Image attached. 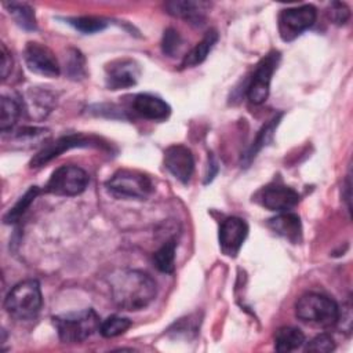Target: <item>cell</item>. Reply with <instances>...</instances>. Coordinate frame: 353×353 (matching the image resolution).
<instances>
[{
	"label": "cell",
	"instance_id": "6da1fadb",
	"mask_svg": "<svg viewBox=\"0 0 353 353\" xmlns=\"http://www.w3.org/2000/svg\"><path fill=\"white\" fill-rule=\"evenodd\" d=\"M109 288L114 305L131 312L149 306L157 294L154 280L148 273L135 269H121L112 273Z\"/></svg>",
	"mask_w": 353,
	"mask_h": 353
},
{
	"label": "cell",
	"instance_id": "7a4b0ae2",
	"mask_svg": "<svg viewBox=\"0 0 353 353\" xmlns=\"http://www.w3.org/2000/svg\"><path fill=\"white\" fill-rule=\"evenodd\" d=\"M43 305L40 284L29 279L14 285L4 299L6 312L17 320H33Z\"/></svg>",
	"mask_w": 353,
	"mask_h": 353
},
{
	"label": "cell",
	"instance_id": "3957f363",
	"mask_svg": "<svg viewBox=\"0 0 353 353\" xmlns=\"http://www.w3.org/2000/svg\"><path fill=\"white\" fill-rule=\"evenodd\" d=\"M52 323L62 342L79 343L99 331L101 319L94 309H84L62 316H54Z\"/></svg>",
	"mask_w": 353,
	"mask_h": 353
},
{
	"label": "cell",
	"instance_id": "277c9868",
	"mask_svg": "<svg viewBox=\"0 0 353 353\" xmlns=\"http://www.w3.org/2000/svg\"><path fill=\"white\" fill-rule=\"evenodd\" d=\"M295 313L296 317L303 323L321 328H330L336 324L339 307L336 302L327 295L307 292L298 299Z\"/></svg>",
	"mask_w": 353,
	"mask_h": 353
},
{
	"label": "cell",
	"instance_id": "5b68a950",
	"mask_svg": "<svg viewBox=\"0 0 353 353\" xmlns=\"http://www.w3.org/2000/svg\"><path fill=\"white\" fill-rule=\"evenodd\" d=\"M110 193L121 199L145 200L153 192L152 179L135 170H119L106 182Z\"/></svg>",
	"mask_w": 353,
	"mask_h": 353
},
{
	"label": "cell",
	"instance_id": "8992f818",
	"mask_svg": "<svg viewBox=\"0 0 353 353\" xmlns=\"http://www.w3.org/2000/svg\"><path fill=\"white\" fill-rule=\"evenodd\" d=\"M87 185L88 175L83 168L77 165H61L51 174L44 190L55 196L72 197L83 193Z\"/></svg>",
	"mask_w": 353,
	"mask_h": 353
},
{
	"label": "cell",
	"instance_id": "52a82bcc",
	"mask_svg": "<svg viewBox=\"0 0 353 353\" xmlns=\"http://www.w3.org/2000/svg\"><path fill=\"white\" fill-rule=\"evenodd\" d=\"M317 11L312 4L284 8L279 14V33L284 41H292L316 22Z\"/></svg>",
	"mask_w": 353,
	"mask_h": 353
},
{
	"label": "cell",
	"instance_id": "ba28073f",
	"mask_svg": "<svg viewBox=\"0 0 353 353\" xmlns=\"http://www.w3.org/2000/svg\"><path fill=\"white\" fill-rule=\"evenodd\" d=\"M280 62V52L270 51L256 65L251 81L247 87V97L254 105H261L268 99L272 76Z\"/></svg>",
	"mask_w": 353,
	"mask_h": 353
},
{
	"label": "cell",
	"instance_id": "9c48e42d",
	"mask_svg": "<svg viewBox=\"0 0 353 353\" xmlns=\"http://www.w3.org/2000/svg\"><path fill=\"white\" fill-rule=\"evenodd\" d=\"M88 146H95L99 148L102 146L101 139L97 137H87L83 134H69L65 137L58 138L57 141L46 145L32 160H30V167L32 168H39L51 161L52 159L58 157L61 153L65 150H69L72 148H88Z\"/></svg>",
	"mask_w": 353,
	"mask_h": 353
},
{
	"label": "cell",
	"instance_id": "30bf717a",
	"mask_svg": "<svg viewBox=\"0 0 353 353\" xmlns=\"http://www.w3.org/2000/svg\"><path fill=\"white\" fill-rule=\"evenodd\" d=\"M23 59L28 69L36 74L44 77H57L61 73V66L57 57L47 46L41 43L29 41L23 50Z\"/></svg>",
	"mask_w": 353,
	"mask_h": 353
},
{
	"label": "cell",
	"instance_id": "8fae6325",
	"mask_svg": "<svg viewBox=\"0 0 353 353\" xmlns=\"http://www.w3.org/2000/svg\"><path fill=\"white\" fill-rule=\"evenodd\" d=\"M248 234V225L239 216H229L222 221L219 228L221 251L230 258H234L243 247Z\"/></svg>",
	"mask_w": 353,
	"mask_h": 353
},
{
	"label": "cell",
	"instance_id": "7c38bea8",
	"mask_svg": "<svg viewBox=\"0 0 353 353\" xmlns=\"http://www.w3.org/2000/svg\"><path fill=\"white\" fill-rule=\"evenodd\" d=\"M105 72L109 90H124L135 85L141 73L138 63L128 58L112 61L106 65Z\"/></svg>",
	"mask_w": 353,
	"mask_h": 353
},
{
	"label": "cell",
	"instance_id": "4fadbf2b",
	"mask_svg": "<svg viewBox=\"0 0 353 353\" xmlns=\"http://www.w3.org/2000/svg\"><path fill=\"white\" fill-rule=\"evenodd\" d=\"M258 201L270 211L285 212L294 208L299 203V194L285 185H269L265 186L258 194Z\"/></svg>",
	"mask_w": 353,
	"mask_h": 353
},
{
	"label": "cell",
	"instance_id": "5bb4252c",
	"mask_svg": "<svg viewBox=\"0 0 353 353\" xmlns=\"http://www.w3.org/2000/svg\"><path fill=\"white\" fill-rule=\"evenodd\" d=\"M164 165L179 182L188 183L194 168L193 154L183 145H172L164 152Z\"/></svg>",
	"mask_w": 353,
	"mask_h": 353
},
{
	"label": "cell",
	"instance_id": "9a60e30c",
	"mask_svg": "<svg viewBox=\"0 0 353 353\" xmlns=\"http://www.w3.org/2000/svg\"><path fill=\"white\" fill-rule=\"evenodd\" d=\"M132 109L141 117L148 120H154V121H163L171 113L170 105L165 101H163L160 97H156L152 94L135 95L132 101Z\"/></svg>",
	"mask_w": 353,
	"mask_h": 353
},
{
	"label": "cell",
	"instance_id": "2e32d148",
	"mask_svg": "<svg viewBox=\"0 0 353 353\" xmlns=\"http://www.w3.org/2000/svg\"><path fill=\"white\" fill-rule=\"evenodd\" d=\"M167 12L181 18L192 25H201L205 21L207 11L210 10V3L207 1H192V0H182V1H168L165 4Z\"/></svg>",
	"mask_w": 353,
	"mask_h": 353
},
{
	"label": "cell",
	"instance_id": "e0dca14e",
	"mask_svg": "<svg viewBox=\"0 0 353 353\" xmlns=\"http://www.w3.org/2000/svg\"><path fill=\"white\" fill-rule=\"evenodd\" d=\"M268 225L274 233L287 239L288 241H291L294 244L301 241L302 225H301V219L296 214H292L288 211L280 212L277 216L269 219Z\"/></svg>",
	"mask_w": 353,
	"mask_h": 353
},
{
	"label": "cell",
	"instance_id": "ac0fdd59",
	"mask_svg": "<svg viewBox=\"0 0 353 353\" xmlns=\"http://www.w3.org/2000/svg\"><path fill=\"white\" fill-rule=\"evenodd\" d=\"M218 41V33L216 30L211 29L205 33V36L199 41L183 58L182 61V68H193L200 65L201 62L205 61L208 52L212 50L215 43Z\"/></svg>",
	"mask_w": 353,
	"mask_h": 353
},
{
	"label": "cell",
	"instance_id": "d6986e66",
	"mask_svg": "<svg viewBox=\"0 0 353 353\" xmlns=\"http://www.w3.org/2000/svg\"><path fill=\"white\" fill-rule=\"evenodd\" d=\"M305 343V335L295 327H281L274 335V349L281 353H288L299 349Z\"/></svg>",
	"mask_w": 353,
	"mask_h": 353
},
{
	"label": "cell",
	"instance_id": "ffe728a7",
	"mask_svg": "<svg viewBox=\"0 0 353 353\" xmlns=\"http://www.w3.org/2000/svg\"><path fill=\"white\" fill-rule=\"evenodd\" d=\"M281 117H283V113H279V114L274 116L266 125H263V127L261 128V131L258 132V135H256L255 141L252 142L251 148H250L248 152L243 156V160H244L245 164H250L251 160L256 156V153H258L263 146H266L269 142H272L273 134H274V131H276V128H277V125H279Z\"/></svg>",
	"mask_w": 353,
	"mask_h": 353
},
{
	"label": "cell",
	"instance_id": "44dd1931",
	"mask_svg": "<svg viewBox=\"0 0 353 353\" xmlns=\"http://www.w3.org/2000/svg\"><path fill=\"white\" fill-rule=\"evenodd\" d=\"M10 15L14 21L25 30H34L36 29V17L33 8L26 3H7L6 4Z\"/></svg>",
	"mask_w": 353,
	"mask_h": 353
},
{
	"label": "cell",
	"instance_id": "7402d4cb",
	"mask_svg": "<svg viewBox=\"0 0 353 353\" xmlns=\"http://www.w3.org/2000/svg\"><path fill=\"white\" fill-rule=\"evenodd\" d=\"M21 114L19 103L8 97H1L0 101V128L3 132H7L14 128Z\"/></svg>",
	"mask_w": 353,
	"mask_h": 353
},
{
	"label": "cell",
	"instance_id": "603a6c76",
	"mask_svg": "<svg viewBox=\"0 0 353 353\" xmlns=\"http://www.w3.org/2000/svg\"><path fill=\"white\" fill-rule=\"evenodd\" d=\"M175 240H170L154 252L153 262L160 272L172 273L175 270Z\"/></svg>",
	"mask_w": 353,
	"mask_h": 353
},
{
	"label": "cell",
	"instance_id": "cb8c5ba5",
	"mask_svg": "<svg viewBox=\"0 0 353 353\" xmlns=\"http://www.w3.org/2000/svg\"><path fill=\"white\" fill-rule=\"evenodd\" d=\"M131 324L132 323L130 319L113 314V316H109L108 319H105L103 321H101L99 332L105 338H114V336L124 334L131 327Z\"/></svg>",
	"mask_w": 353,
	"mask_h": 353
},
{
	"label": "cell",
	"instance_id": "d4e9b609",
	"mask_svg": "<svg viewBox=\"0 0 353 353\" xmlns=\"http://www.w3.org/2000/svg\"><path fill=\"white\" fill-rule=\"evenodd\" d=\"M40 189L37 186H32L29 190H26V193L15 203V205L12 208H10V211L6 214L4 216V222L6 223H14L17 222L23 212L30 207V204L34 201V199L39 196Z\"/></svg>",
	"mask_w": 353,
	"mask_h": 353
},
{
	"label": "cell",
	"instance_id": "484cf974",
	"mask_svg": "<svg viewBox=\"0 0 353 353\" xmlns=\"http://www.w3.org/2000/svg\"><path fill=\"white\" fill-rule=\"evenodd\" d=\"M68 22L74 29H77L84 34H92V33L101 32L108 26L106 19L98 18V17H77V18L68 19Z\"/></svg>",
	"mask_w": 353,
	"mask_h": 353
},
{
	"label": "cell",
	"instance_id": "4316f807",
	"mask_svg": "<svg viewBox=\"0 0 353 353\" xmlns=\"http://www.w3.org/2000/svg\"><path fill=\"white\" fill-rule=\"evenodd\" d=\"M181 44H182V40L179 33L175 29L168 28L163 34V41H161L163 52L168 57H174L179 51Z\"/></svg>",
	"mask_w": 353,
	"mask_h": 353
},
{
	"label": "cell",
	"instance_id": "83f0119b",
	"mask_svg": "<svg viewBox=\"0 0 353 353\" xmlns=\"http://www.w3.org/2000/svg\"><path fill=\"white\" fill-rule=\"evenodd\" d=\"M335 349V342L331 335L328 334H320L314 336L312 341L306 343L305 350L306 352H320V353H328Z\"/></svg>",
	"mask_w": 353,
	"mask_h": 353
},
{
	"label": "cell",
	"instance_id": "f1b7e54d",
	"mask_svg": "<svg viewBox=\"0 0 353 353\" xmlns=\"http://www.w3.org/2000/svg\"><path fill=\"white\" fill-rule=\"evenodd\" d=\"M328 17L334 23L343 25L347 22V19L350 17V11L346 7V4H343V3H332L331 8L328 11Z\"/></svg>",
	"mask_w": 353,
	"mask_h": 353
},
{
	"label": "cell",
	"instance_id": "f546056e",
	"mask_svg": "<svg viewBox=\"0 0 353 353\" xmlns=\"http://www.w3.org/2000/svg\"><path fill=\"white\" fill-rule=\"evenodd\" d=\"M70 59L68 61V72L70 76L77 79V76L84 74V59L77 50H72Z\"/></svg>",
	"mask_w": 353,
	"mask_h": 353
},
{
	"label": "cell",
	"instance_id": "4dcf8cb0",
	"mask_svg": "<svg viewBox=\"0 0 353 353\" xmlns=\"http://www.w3.org/2000/svg\"><path fill=\"white\" fill-rule=\"evenodd\" d=\"M339 321H342V330L346 332H350V328H352V306H350V303H345L342 306V313L339 310L336 324Z\"/></svg>",
	"mask_w": 353,
	"mask_h": 353
},
{
	"label": "cell",
	"instance_id": "1f68e13d",
	"mask_svg": "<svg viewBox=\"0 0 353 353\" xmlns=\"http://www.w3.org/2000/svg\"><path fill=\"white\" fill-rule=\"evenodd\" d=\"M12 65V58L8 52V50L6 48L4 44H1V79L6 80L8 73L11 72V66Z\"/></svg>",
	"mask_w": 353,
	"mask_h": 353
}]
</instances>
